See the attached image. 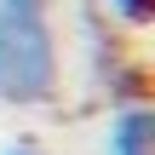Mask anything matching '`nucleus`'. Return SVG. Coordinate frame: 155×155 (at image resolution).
I'll return each mask as SVG.
<instances>
[{"label": "nucleus", "instance_id": "20e7f679", "mask_svg": "<svg viewBox=\"0 0 155 155\" xmlns=\"http://www.w3.org/2000/svg\"><path fill=\"white\" fill-rule=\"evenodd\" d=\"M0 155H40L35 144H12V150H0Z\"/></svg>", "mask_w": 155, "mask_h": 155}, {"label": "nucleus", "instance_id": "7ed1b4c3", "mask_svg": "<svg viewBox=\"0 0 155 155\" xmlns=\"http://www.w3.org/2000/svg\"><path fill=\"white\" fill-rule=\"evenodd\" d=\"M104 6H109V12L127 23V29H144V23L155 17V0H104Z\"/></svg>", "mask_w": 155, "mask_h": 155}, {"label": "nucleus", "instance_id": "f03ea898", "mask_svg": "<svg viewBox=\"0 0 155 155\" xmlns=\"http://www.w3.org/2000/svg\"><path fill=\"white\" fill-rule=\"evenodd\" d=\"M104 155H155V109L138 104H121L109 115V132H104Z\"/></svg>", "mask_w": 155, "mask_h": 155}, {"label": "nucleus", "instance_id": "f257e3e1", "mask_svg": "<svg viewBox=\"0 0 155 155\" xmlns=\"http://www.w3.org/2000/svg\"><path fill=\"white\" fill-rule=\"evenodd\" d=\"M58 75L63 63L46 0H0V104H52Z\"/></svg>", "mask_w": 155, "mask_h": 155}]
</instances>
